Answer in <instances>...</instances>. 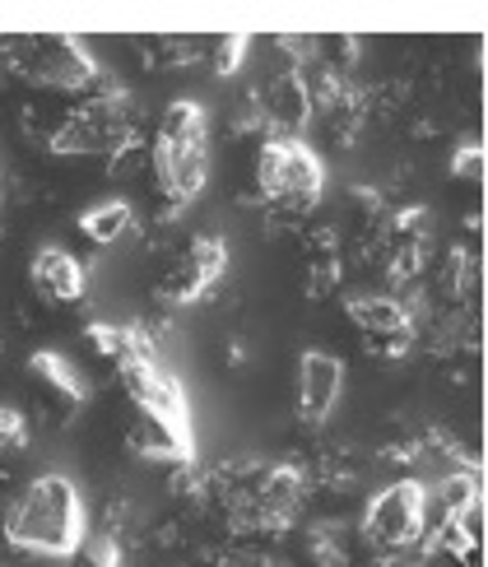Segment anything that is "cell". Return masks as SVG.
Returning <instances> with one entry per match:
<instances>
[{"mask_svg":"<svg viewBox=\"0 0 488 567\" xmlns=\"http://www.w3.org/2000/svg\"><path fill=\"white\" fill-rule=\"evenodd\" d=\"M266 107H270L266 112L270 126L279 135H298L302 122L312 116V89H308V80H302V75H279L270 84V93H266Z\"/></svg>","mask_w":488,"mask_h":567,"instance_id":"13","label":"cell"},{"mask_svg":"<svg viewBox=\"0 0 488 567\" xmlns=\"http://www.w3.org/2000/svg\"><path fill=\"white\" fill-rule=\"evenodd\" d=\"M349 321H354L372 344H382L386 353H401L414 344V317L401 298H386V293H363V298H349Z\"/></svg>","mask_w":488,"mask_h":567,"instance_id":"8","label":"cell"},{"mask_svg":"<svg viewBox=\"0 0 488 567\" xmlns=\"http://www.w3.org/2000/svg\"><path fill=\"white\" fill-rule=\"evenodd\" d=\"M84 535V498L65 475H38L6 516V539L33 558H75Z\"/></svg>","mask_w":488,"mask_h":567,"instance_id":"1","label":"cell"},{"mask_svg":"<svg viewBox=\"0 0 488 567\" xmlns=\"http://www.w3.org/2000/svg\"><path fill=\"white\" fill-rule=\"evenodd\" d=\"M19 446H29V423L19 410L0 405V452H19Z\"/></svg>","mask_w":488,"mask_h":567,"instance_id":"17","label":"cell"},{"mask_svg":"<svg viewBox=\"0 0 488 567\" xmlns=\"http://www.w3.org/2000/svg\"><path fill=\"white\" fill-rule=\"evenodd\" d=\"M302 498V470L298 465H274L270 475L251 493V516L261 526H279Z\"/></svg>","mask_w":488,"mask_h":567,"instance_id":"12","label":"cell"},{"mask_svg":"<svg viewBox=\"0 0 488 567\" xmlns=\"http://www.w3.org/2000/svg\"><path fill=\"white\" fill-rule=\"evenodd\" d=\"M89 340L98 344V353H107V359H116V363H122V353H126V326L93 321V326H89Z\"/></svg>","mask_w":488,"mask_h":567,"instance_id":"18","label":"cell"},{"mask_svg":"<svg viewBox=\"0 0 488 567\" xmlns=\"http://www.w3.org/2000/svg\"><path fill=\"white\" fill-rule=\"evenodd\" d=\"M0 80L84 93L98 80V61L75 38H0Z\"/></svg>","mask_w":488,"mask_h":567,"instance_id":"3","label":"cell"},{"mask_svg":"<svg viewBox=\"0 0 488 567\" xmlns=\"http://www.w3.org/2000/svg\"><path fill=\"white\" fill-rule=\"evenodd\" d=\"M256 182H261L266 200L274 205L312 209L325 192V163L298 135H270L261 150V163H256Z\"/></svg>","mask_w":488,"mask_h":567,"instance_id":"5","label":"cell"},{"mask_svg":"<svg viewBox=\"0 0 488 567\" xmlns=\"http://www.w3.org/2000/svg\"><path fill=\"white\" fill-rule=\"evenodd\" d=\"M135 145V112L126 103V93L103 89L93 93L84 107H75L65 122L52 131L46 150L61 154V158H75V154H126Z\"/></svg>","mask_w":488,"mask_h":567,"instance_id":"4","label":"cell"},{"mask_svg":"<svg viewBox=\"0 0 488 567\" xmlns=\"http://www.w3.org/2000/svg\"><path fill=\"white\" fill-rule=\"evenodd\" d=\"M363 535L372 549H386V554L414 549L428 535V488L418 480L386 484L363 512Z\"/></svg>","mask_w":488,"mask_h":567,"instance_id":"6","label":"cell"},{"mask_svg":"<svg viewBox=\"0 0 488 567\" xmlns=\"http://www.w3.org/2000/svg\"><path fill=\"white\" fill-rule=\"evenodd\" d=\"M75 567H122L116 535H84V545L75 549Z\"/></svg>","mask_w":488,"mask_h":567,"instance_id":"16","label":"cell"},{"mask_svg":"<svg viewBox=\"0 0 488 567\" xmlns=\"http://www.w3.org/2000/svg\"><path fill=\"white\" fill-rule=\"evenodd\" d=\"M242 56H247V38L242 33L238 38H224L219 52H215V70H219V75H232V70L242 65Z\"/></svg>","mask_w":488,"mask_h":567,"instance_id":"19","label":"cell"},{"mask_svg":"<svg viewBox=\"0 0 488 567\" xmlns=\"http://www.w3.org/2000/svg\"><path fill=\"white\" fill-rule=\"evenodd\" d=\"M451 173L460 177H479L484 173V150L479 145H465V150H456V158H451Z\"/></svg>","mask_w":488,"mask_h":567,"instance_id":"20","label":"cell"},{"mask_svg":"<svg viewBox=\"0 0 488 567\" xmlns=\"http://www.w3.org/2000/svg\"><path fill=\"white\" fill-rule=\"evenodd\" d=\"M131 224H135V215H131V205H126V200H103V205H93V209H84V215H80L84 238L103 243V247L116 243V238H126Z\"/></svg>","mask_w":488,"mask_h":567,"instance_id":"15","label":"cell"},{"mask_svg":"<svg viewBox=\"0 0 488 567\" xmlns=\"http://www.w3.org/2000/svg\"><path fill=\"white\" fill-rule=\"evenodd\" d=\"M224 266H228L224 238H215V233H200V238L186 247L177 275L168 279V298H173V302H196L200 293H209V289L219 284Z\"/></svg>","mask_w":488,"mask_h":567,"instance_id":"10","label":"cell"},{"mask_svg":"<svg viewBox=\"0 0 488 567\" xmlns=\"http://www.w3.org/2000/svg\"><path fill=\"white\" fill-rule=\"evenodd\" d=\"M29 275H33V289H38L46 302H80L84 289H89L84 266H80L65 247H38Z\"/></svg>","mask_w":488,"mask_h":567,"instance_id":"11","label":"cell"},{"mask_svg":"<svg viewBox=\"0 0 488 567\" xmlns=\"http://www.w3.org/2000/svg\"><path fill=\"white\" fill-rule=\"evenodd\" d=\"M122 382H126V391H131L139 414L163 423V429L177 433V437H191L196 442L186 391H181L177 377L163 368V359H122Z\"/></svg>","mask_w":488,"mask_h":567,"instance_id":"7","label":"cell"},{"mask_svg":"<svg viewBox=\"0 0 488 567\" xmlns=\"http://www.w3.org/2000/svg\"><path fill=\"white\" fill-rule=\"evenodd\" d=\"M154 177L177 209L191 205L209 182V116L200 103L177 99L163 112V131L154 140Z\"/></svg>","mask_w":488,"mask_h":567,"instance_id":"2","label":"cell"},{"mask_svg":"<svg viewBox=\"0 0 488 567\" xmlns=\"http://www.w3.org/2000/svg\"><path fill=\"white\" fill-rule=\"evenodd\" d=\"M344 391V363L325 349H308L298 359V414L308 423H325Z\"/></svg>","mask_w":488,"mask_h":567,"instance_id":"9","label":"cell"},{"mask_svg":"<svg viewBox=\"0 0 488 567\" xmlns=\"http://www.w3.org/2000/svg\"><path fill=\"white\" fill-rule=\"evenodd\" d=\"M29 368L42 377V382L46 386H56L65 400H75V405H80V400L89 395V386H84V377H80V368L75 363H70L65 359V353H56V349H38L33 353V359H29Z\"/></svg>","mask_w":488,"mask_h":567,"instance_id":"14","label":"cell"}]
</instances>
